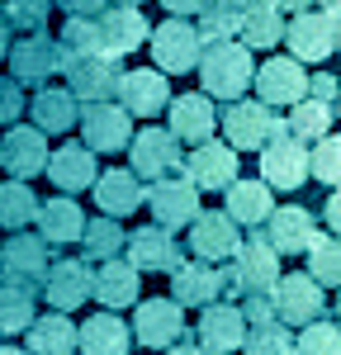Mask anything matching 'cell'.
Instances as JSON below:
<instances>
[{"mask_svg":"<svg viewBox=\"0 0 341 355\" xmlns=\"http://www.w3.org/2000/svg\"><path fill=\"white\" fill-rule=\"evenodd\" d=\"M252 53L237 43V38H227V43H204V53H199V81H204V95L209 100H242V90L252 85Z\"/></svg>","mask_w":341,"mask_h":355,"instance_id":"1","label":"cell"},{"mask_svg":"<svg viewBox=\"0 0 341 355\" xmlns=\"http://www.w3.org/2000/svg\"><path fill=\"white\" fill-rule=\"evenodd\" d=\"M275 284H280V256L270 251V242L261 232H252L247 242L237 246L232 270H223V294L227 289H242L247 299H270Z\"/></svg>","mask_w":341,"mask_h":355,"instance_id":"2","label":"cell"},{"mask_svg":"<svg viewBox=\"0 0 341 355\" xmlns=\"http://www.w3.org/2000/svg\"><path fill=\"white\" fill-rule=\"evenodd\" d=\"M62 76H67V90L76 95V105H110V95H119V81H123V62L105 48L81 57H67L62 62Z\"/></svg>","mask_w":341,"mask_h":355,"instance_id":"3","label":"cell"},{"mask_svg":"<svg viewBox=\"0 0 341 355\" xmlns=\"http://www.w3.org/2000/svg\"><path fill=\"white\" fill-rule=\"evenodd\" d=\"M48 242L38 232H15L10 242H0V284L5 289H19V294H38L43 279H48Z\"/></svg>","mask_w":341,"mask_h":355,"instance_id":"4","label":"cell"},{"mask_svg":"<svg viewBox=\"0 0 341 355\" xmlns=\"http://www.w3.org/2000/svg\"><path fill=\"white\" fill-rule=\"evenodd\" d=\"M218 123H223L227 147H232V152H256V147H265L270 137L289 133V128H284V119L275 110H265L261 100H232Z\"/></svg>","mask_w":341,"mask_h":355,"instance_id":"5","label":"cell"},{"mask_svg":"<svg viewBox=\"0 0 341 355\" xmlns=\"http://www.w3.org/2000/svg\"><path fill=\"white\" fill-rule=\"evenodd\" d=\"M180 166H185V152H180V142L166 133V128H138V137L128 142V171L138 175V180H170V175H180Z\"/></svg>","mask_w":341,"mask_h":355,"instance_id":"6","label":"cell"},{"mask_svg":"<svg viewBox=\"0 0 341 355\" xmlns=\"http://www.w3.org/2000/svg\"><path fill=\"white\" fill-rule=\"evenodd\" d=\"M147 48L157 57V71L166 76V71H195L199 67V53H204V38H199L195 24H185V19H166V24H157L147 33Z\"/></svg>","mask_w":341,"mask_h":355,"instance_id":"7","label":"cell"},{"mask_svg":"<svg viewBox=\"0 0 341 355\" xmlns=\"http://www.w3.org/2000/svg\"><path fill=\"white\" fill-rule=\"evenodd\" d=\"M133 341L147 351H170L185 336V308H175L170 299H142L133 313Z\"/></svg>","mask_w":341,"mask_h":355,"instance_id":"8","label":"cell"},{"mask_svg":"<svg viewBox=\"0 0 341 355\" xmlns=\"http://www.w3.org/2000/svg\"><path fill=\"white\" fill-rule=\"evenodd\" d=\"M270 303H275V322H284V327H308V322H322L327 294L313 284L308 275H280Z\"/></svg>","mask_w":341,"mask_h":355,"instance_id":"9","label":"cell"},{"mask_svg":"<svg viewBox=\"0 0 341 355\" xmlns=\"http://www.w3.org/2000/svg\"><path fill=\"white\" fill-rule=\"evenodd\" d=\"M5 62H10V76L19 85H33V90H43L62 71L57 38H48V33H28L24 43H10V57Z\"/></svg>","mask_w":341,"mask_h":355,"instance_id":"10","label":"cell"},{"mask_svg":"<svg viewBox=\"0 0 341 355\" xmlns=\"http://www.w3.org/2000/svg\"><path fill=\"white\" fill-rule=\"evenodd\" d=\"M308 180V147L294 142V137H270L261 147V185L270 190H299Z\"/></svg>","mask_w":341,"mask_h":355,"instance_id":"11","label":"cell"},{"mask_svg":"<svg viewBox=\"0 0 341 355\" xmlns=\"http://www.w3.org/2000/svg\"><path fill=\"white\" fill-rule=\"evenodd\" d=\"M0 166L10 171V180H33V175H43V166H48V137L38 133V128H24V123H10L5 137H0Z\"/></svg>","mask_w":341,"mask_h":355,"instance_id":"12","label":"cell"},{"mask_svg":"<svg viewBox=\"0 0 341 355\" xmlns=\"http://www.w3.org/2000/svg\"><path fill=\"white\" fill-rule=\"evenodd\" d=\"M237 246H242V232H237V223L227 218L223 209H199L195 223H190V251L199 261L218 266L227 256H237Z\"/></svg>","mask_w":341,"mask_h":355,"instance_id":"13","label":"cell"},{"mask_svg":"<svg viewBox=\"0 0 341 355\" xmlns=\"http://www.w3.org/2000/svg\"><path fill=\"white\" fill-rule=\"evenodd\" d=\"M90 284H95V270L85 256H62L57 266H48V279H43V294L53 303V313H71L90 303Z\"/></svg>","mask_w":341,"mask_h":355,"instance_id":"14","label":"cell"},{"mask_svg":"<svg viewBox=\"0 0 341 355\" xmlns=\"http://www.w3.org/2000/svg\"><path fill=\"white\" fill-rule=\"evenodd\" d=\"M170 105V81L157 67H138V71H123L119 81V110L128 119H152Z\"/></svg>","mask_w":341,"mask_h":355,"instance_id":"15","label":"cell"},{"mask_svg":"<svg viewBox=\"0 0 341 355\" xmlns=\"http://www.w3.org/2000/svg\"><path fill=\"white\" fill-rule=\"evenodd\" d=\"M128 266L138 275L157 270V275H175L185 266V256H180V242L170 237L166 227H138V232H128Z\"/></svg>","mask_w":341,"mask_h":355,"instance_id":"16","label":"cell"},{"mask_svg":"<svg viewBox=\"0 0 341 355\" xmlns=\"http://www.w3.org/2000/svg\"><path fill=\"white\" fill-rule=\"evenodd\" d=\"M252 81H256V95H261L265 110H275V105H299V100L308 95V71H304L294 57H270V62H261V71H256Z\"/></svg>","mask_w":341,"mask_h":355,"instance_id":"17","label":"cell"},{"mask_svg":"<svg viewBox=\"0 0 341 355\" xmlns=\"http://www.w3.org/2000/svg\"><path fill=\"white\" fill-rule=\"evenodd\" d=\"M142 204L152 209L157 227H185V223H195V214H199V190L185 175H170V180H157Z\"/></svg>","mask_w":341,"mask_h":355,"instance_id":"18","label":"cell"},{"mask_svg":"<svg viewBox=\"0 0 341 355\" xmlns=\"http://www.w3.org/2000/svg\"><path fill=\"white\" fill-rule=\"evenodd\" d=\"M43 171H48V180L57 185V194H67V199L90 190L95 175H100V171H95V152H90L85 142H62L57 152H48V166H43Z\"/></svg>","mask_w":341,"mask_h":355,"instance_id":"19","label":"cell"},{"mask_svg":"<svg viewBox=\"0 0 341 355\" xmlns=\"http://www.w3.org/2000/svg\"><path fill=\"white\" fill-rule=\"evenodd\" d=\"M242 341H247V318H242V308H232V303H209L204 313H199V346L209 355H232L242 351Z\"/></svg>","mask_w":341,"mask_h":355,"instance_id":"20","label":"cell"},{"mask_svg":"<svg viewBox=\"0 0 341 355\" xmlns=\"http://www.w3.org/2000/svg\"><path fill=\"white\" fill-rule=\"evenodd\" d=\"M284 38H289V57L294 62H327L337 38H332V19L322 10H304L284 24Z\"/></svg>","mask_w":341,"mask_h":355,"instance_id":"21","label":"cell"},{"mask_svg":"<svg viewBox=\"0 0 341 355\" xmlns=\"http://www.w3.org/2000/svg\"><path fill=\"white\" fill-rule=\"evenodd\" d=\"M185 180L195 185L199 194L204 190H227L237 180V152L227 142H204L185 157Z\"/></svg>","mask_w":341,"mask_h":355,"instance_id":"22","label":"cell"},{"mask_svg":"<svg viewBox=\"0 0 341 355\" xmlns=\"http://www.w3.org/2000/svg\"><path fill=\"white\" fill-rule=\"evenodd\" d=\"M175 308H209V303L223 299V270L209 266V261H190L170 275V294H166Z\"/></svg>","mask_w":341,"mask_h":355,"instance_id":"23","label":"cell"},{"mask_svg":"<svg viewBox=\"0 0 341 355\" xmlns=\"http://www.w3.org/2000/svg\"><path fill=\"white\" fill-rule=\"evenodd\" d=\"M81 133L90 152H123L133 142V119L119 105H85L81 110Z\"/></svg>","mask_w":341,"mask_h":355,"instance_id":"24","label":"cell"},{"mask_svg":"<svg viewBox=\"0 0 341 355\" xmlns=\"http://www.w3.org/2000/svg\"><path fill=\"white\" fill-rule=\"evenodd\" d=\"M275 256H304L313 246V214L308 209H299V204H289V209H270V218H265V232H261Z\"/></svg>","mask_w":341,"mask_h":355,"instance_id":"25","label":"cell"},{"mask_svg":"<svg viewBox=\"0 0 341 355\" xmlns=\"http://www.w3.org/2000/svg\"><path fill=\"white\" fill-rule=\"evenodd\" d=\"M166 110H170V128L166 133L175 137V142H195V147H204V142L213 137L218 114H213V100H209L204 90H199V95H175Z\"/></svg>","mask_w":341,"mask_h":355,"instance_id":"26","label":"cell"},{"mask_svg":"<svg viewBox=\"0 0 341 355\" xmlns=\"http://www.w3.org/2000/svg\"><path fill=\"white\" fill-rule=\"evenodd\" d=\"M90 190H95V204H100V214H105V218H128V214H138V204L147 199L142 180L133 175V171H123V166L100 171Z\"/></svg>","mask_w":341,"mask_h":355,"instance_id":"27","label":"cell"},{"mask_svg":"<svg viewBox=\"0 0 341 355\" xmlns=\"http://www.w3.org/2000/svg\"><path fill=\"white\" fill-rule=\"evenodd\" d=\"M95 28H100V48L114 53V57L133 53L138 43H147V33H152L138 5H110V10L95 19Z\"/></svg>","mask_w":341,"mask_h":355,"instance_id":"28","label":"cell"},{"mask_svg":"<svg viewBox=\"0 0 341 355\" xmlns=\"http://www.w3.org/2000/svg\"><path fill=\"white\" fill-rule=\"evenodd\" d=\"M76 351L81 355H128L133 351V331L119 313H95L76 327Z\"/></svg>","mask_w":341,"mask_h":355,"instance_id":"29","label":"cell"},{"mask_svg":"<svg viewBox=\"0 0 341 355\" xmlns=\"http://www.w3.org/2000/svg\"><path fill=\"white\" fill-rule=\"evenodd\" d=\"M28 114H33V128L48 137V133H67V128H76L81 123V105H76V95L62 85H43V90H33V105H28Z\"/></svg>","mask_w":341,"mask_h":355,"instance_id":"30","label":"cell"},{"mask_svg":"<svg viewBox=\"0 0 341 355\" xmlns=\"http://www.w3.org/2000/svg\"><path fill=\"white\" fill-rule=\"evenodd\" d=\"M38 237L48 246H67V242H81L85 232V214L76 199H67V194H53L48 204H38Z\"/></svg>","mask_w":341,"mask_h":355,"instance_id":"31","label":"cell"},{"mask_svg":"<svg viewBox=\"0 0 341 355\" xmlns=\"http://www.w3.org/2000/svg\"><path fill=\"white\" fill-rule=\"evenodd\" d=\"M270 209H275V190L270 185H261V180H232L227 185V218L237 223V227H261V223L270 218Z\"/></svg>","mask_w":341,"mask_h":355,"instance_id":"32","label":"cell"},{"mask_svg":"<svg viewBox=\"0 0 341 355\" xmlns=\"http://www.w3.org/2000/svg\"><path fill=\"white\" fill-rule=\"evenodd\" d=\"M138 279L142 275L128 261H100L95 284H90V299H100V308H133L138 303Z\"/></svg>","mask_w":341,"mask_h":355,"instance_id":"33","label":"cell"},{"mask_svg":"<svg viewBox=\"0 0 341 355\" xmlns=\"http://www.w3.org/2000/svg\"><path fill=\"white\" fill-rule=\"evenodd\" d=\"M242 48L247 53H261V48H275L284 43V15L270 5V0H252L247 10H242Z\"/></svg>","mask_w":341,"mask_h":355,"instance_id":"34","label":"cell"},{"mask_svg":"<svg viewBox=\"0 0 341 355\" xmlns=\"http://www.w3.org/2000/svg\"><path fill=\"white\" fill-rule=\"evenodd\" d=\"M28 355H71L76 351V322L67 313H43L28 322Z\"/></svg>","mask_w":341,"mask_h":355,"instance_id":"35","label":"cell"},{"mask_svg":"<svg viewBox=\"0 0 341 355\" xmlns=\"http://www.w3.org/2000/svg\"><path fill=\"white\" fill-rule=\"evenodd\" d=\"M304 256H308V279L317 289H341V237L317 232Z\"/></svg>","mask_w":341,"mask_h":355,"instance_id":"36","label":"cell"},{"mask_svg":"<svg viewBox=\"0 0 341 355\" xmlns=\"http://www.w3.org/2000/svg\"><path fill=\"white\" fill-rule=\"evenodd\" d=\"M284 128L294 142H317V137H327L332 128V105H322V100H299V105H289V119H284Z\"/></svg>","mask_w":341,"mask_h":355,"instance_id":"37","label":"cell"},{"mask_svg":"<svg viewBox=\"0 0 341 355\" xmlns=\"http://www.w3.org/2000/svg\"><path fill=\"white\" fill-rule=\"evenodd\" d=\"M81 246H85V261H119V251L128 246V232L119 227V218H90L81 232Z\"/></svg>","mask_w":341,"mask_h":355,"instance_id":"38","label":"cell"},{"mask_svg":"<svg viewBox=\"0 0 341 355\" xmlns=\"http://www.w3.org/2000/svg\"><path fill=\"white\" fill-rule=\"evenodd\" d=\"M33 218H38V194L28 190L24 180H5L0 185V227L24 232Z\"/></svg>","mask_w":341,"mask_h":355,"instance_id":"39","label":"cell"},{"mask_svg":"<svg viewBox=\"0 0 341 355\" xmlns=\"http://www.w3.org/2000/svg\"><path fill=\"white\" fill-rule=\"evenodd\" d=\"M48 15H53V0H5L0 5V19L10 33H43Z\"/></svg>","mask_w":341,"mask_h":355,"instance_id":"40","label":"cell"},{"mask_svg":"<svg viewBox=\"0 0 341 355\" xmlns=\"http://www.w3.org/2000/svg\"><path fill=\"white\" fill-rule=\"evenodd\" d=\"M308 175H317L322 185L341 190V133L317 137V147L308 152Z\"/></svg>","mask_w":341,"mask_h":355,"instance_id":"41","label":"cell"},{"mask_svg":"<svg viewBox=\"0 0 341 355\" xmlns=\"http://www.w3.org/2000/svg\"><path fill=\"white\" fill-rule=\"evenodd\" d=\"M242 351L247 355H294V341H289L284 322H261V327H247Z\"/></svg>","mask_w":341,"mask_h":355,"instance_id":"42","label":"cell"},{"mask_svg":"<svg viewBox=\"0 0 341 355\" xmlns=\"http://www.w3.org/2000/svg\"><path fill=\"white\" fill-rule=\"evenodd\" d=\"M199 38L204 43H227V38H237V28H242V10H227V5H209L204 15H199Z\"/></svg>","mask_w":341,"mask_h":355,"instance_id":"43","label":"cell"},{"mask_svg":"<svg viewBox=\"0 0 341 355\" xmlns=\"http://www.w3.org/2000/svg\"><path fill=\"white\" fill-rule=\"evenodd\" d=\"M33 318H38V313H33V299L19 294V289H5V284H0V331H5V336L28 331Z\"/></svg>","mask_w":341,"mask_h":355,"instance_id":"44","label":"cell"},{"mask_svg":"<svg viewBox=\"0 0 341 355\" xmlns=\"http://www.w3.org/2000/svg\"><path fill=\"white\" fill-rule=\"evenodd\" d=\"M294 355H341V327L337 322H308L294 341Z\"/></svg>","mask_w":341,"mask_h":355,"instance_id":"45","label":"cell"},{"mask_svg":"<svg viewBox=\"0 0 341 355\" xmlns=\"http://www.w3.org/2000/svg\"><path fill=\"white\" fill-rule=\"evenodd\" d=\"M95 48H100V28H95V19H67V24H62V38H57L62 62H67V57H81V53H95Z\"/></svg>","mask_w":341,"mask_h":355,"instance_id":"46","label":"cell"},{"mask_svg":"<svg viewBox=\"0 0 341 355\" xmlns=\"http://www.w3.org/2000/svg\"><path fill=\"white\" fill-rule=\"evenodd\" d=\"M24 119V85L15 76H0V123H15Z\"/></svg>","mask_w":341,"mask_h":355,"instance_id":"47","label":"cell"},{"mask_svg":"<svg viewBox=\"0 0 341 355\" xmlns=\"http://www.w3.org/2000/svg\"><path fill=\"white\" fill-rule=\"evenodd\" d=\"M67 10V19H100L110 10V0H57Z\"/></svg>","mask_w":341,"mask_h":355,"instance_id":"48","label":"cell"},{"mask_svg":"<svg viewBox=\"0 0 341 355\" xmlns=\"http://www.w3.org/2000/svg\"><path fill=\"white\" fill-rule=\"evenodd\" d=\"M337 95H341V81H337V76H327V71L308 76V100H322V105H332Z\"/></svg>","mask_w":341,"mask_h":355,"instance_id":"49","label":"cell"},{"mask_svg":"<svg viewBox=\"0 0 341 355\" xmlns=\"http://www.w3.org/2000/svg\"><path fill=\"white\" fill-rule=\"evenodd\" d=\"M161 5H166L170 19H185V15H204L213 0H161Z\"/></svg>","mask_w":341,"mask_h":355,"instance_id":"50","label":"cell"},{"mask_svg":"<svg viewBox=\"0 0 341 355\" xmlns=\"http://www.w3.org/2000/svg\"><path fill=\"white\" fill-rule=\"evenodd\" d=\"M327 227L341 237V190H332L327 194Z\"/></svg>","mask_w":341,"mask_h":355,"instance_id":"51","label":"cell"},{"mask_svg":"<svg viewBox=\"0 0 341 355\" xmlns=\"http://www.w3.org/2000/svg\"><path fill=\"white\" fill-rule=\"evenodd\" d=\"M270 5H275V10H289V15H304V10H313V5H317V0H270Z\"/></svg>","mask_w":341,"mask_h":355,"instance_id":"52","label":"cell"},{"mask_svg":"<svg viewBox=\"0 0 341 355\" xmlns=\"http://www.w3.org/2000/svg\"><path fill=\"white\" fill-rule=\"evenodd\" d=\"M161 355H209V351H204V346H195V341H185V336H180V341H175L170 351H161Z\"/></svg>","mask_w":341,"mask_h":355,"instance_id":"53","label":"cell"},{"mask_svg":"<svg viewBox=\"0 0 341 355\" xmlns=\"http://www.w3.org/2000/svg\"><path fill=\"white\" fill-rule=\"evenodd\" d=\"M10 57V28H5V19H0V62Z\"/></svg>","mask_w":341,"mask_h":355,"instance_id":"54","label":"cell"},{"mask_svg":"<svg viewBox=\"0 0 341 355\" xmlns=\"http://www.w3.org/2000/svg\"><path fill=\"white\" fill-rule=\"evenodd\" d=\"M327 19H332V38H337V53H341V10H337V15H327Z\"/></svg>","mask_w":341,"mask_h":355,"instance_id":"55","label":"cell"},{"mask_svg":"<svg viewBox=\"0 0 341 355\" xmlns=\"http://www.w3.org/2000/svg\"><path fill=\"white\" fill-rule=\"evenodd\" d=\"M213 5H227V10H247L252 0H213Z\"/></svg>","mask_w":341,"mask_h":355,"instance_id":"56","label":"cell"},{"mask_svg":"<svg viewBox=\"0 0 341 355\" xmlns=\"http://www.w3.org/2000/svg\"><path fill=\"white\" fill-rule=\"evenodd\" d=\"M317 5H322V15H337L341 10V0H317Z\"/></svg>","mask_w":341,"mask_h":355,"instance_id":"57","label":"cell"},{"mask_svg":"<svg viewBox=\"0 0 341 355\" xmlns=\"http://www.w3.org/2000/svg\"><path fill=\"white\" fill-rule=\"evenodd\" d=\"M0 355H28L24 346H0Z\"/></svg>","mask_w":341,"mask_h":355,"instance_id":"58","label":"cell"},{"mask_svg":"<svg viewBox=\"0 0 341 355\" xmlns=\"http://www.w3.org/2000/svg\"><path fill=\"white\" fill-rule=\"evenodd\" d=\"M123 5H142V0H123Z\"/></svg>","mask_w":341,"mask_h":355,"instance_id":"59","label":"cell"},{"mask_svg":"<svg viewBox=\"0 0 341 355\" xmlns=\"http://www.w3.org/2000/svg\"><path fill=\"white\" fill-rule=\"evenodd\" d=\"M337 318H341V303H337ZM337 327H341V322H337Z\"/></svg>","mask_w":341,"mask_h":355,"instance_id":"60","label":"cell"}]
</instances>
